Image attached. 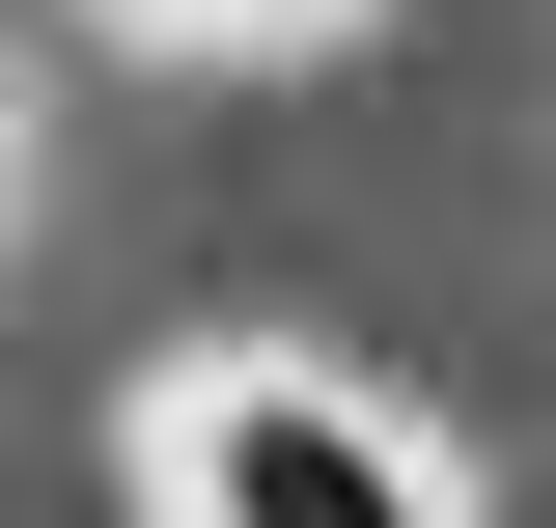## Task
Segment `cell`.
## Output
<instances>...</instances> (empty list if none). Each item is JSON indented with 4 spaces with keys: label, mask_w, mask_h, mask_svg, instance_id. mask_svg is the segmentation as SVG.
Instances as JSON below:
<instances>
[{
    "label": "cell",
    "mask_w": 556,
    "mask_h": 528,
    "mask_svg": "<svg viewBox=\"0 0 556 528\" xmlns=\"http://www.w3.org/2000/svg\"><path fill=\"white\" fill-rule=\"evenodd\" d=\"M167 528H445V473L334 362H195L167 390Z\"/></svg>",
    "instance_id": "obj_1"
},
{
    "label": "cell",
    "mask_w": 556,
    "mask_h": 528,
    "mask_svg": "<svg viewBox=\"0 0 556 528\" xmlns=\"http://www.w3.org/2000/svg\"><path fill=\"white\" fill-rule=\"evenodd\" d=\"M195 28H362V0H195Z\"/></svg>",
    "instance_id": "obj_2"
}]
</instances>
